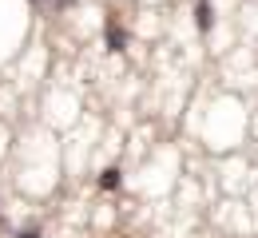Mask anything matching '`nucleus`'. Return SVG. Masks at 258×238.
<instances>
[{"instance_id": "7ed1b4c3", "label": "nucleus", "mask_w": 258, "mask_h": 238, "mask_svg": "<svg viewBox=\"0 0 258 238\" xmlns=\"http://www.w3.org/2000/svg\"><path fill=\"white\" fill-rule=\"evenodd\" d=\"M119 183H123V171L119 167H103V175L96 179L99 191H119Z\"/></svg>"}, {"instance_id": "423d86ee", "label": "nucleus", "mask_w": 258, "mask_h": 238, "mask_svg": "<svg viewBox=\"0 0 258 238\" xmlns=\"http://www.w3.org/2000/svg\"><path fill=\"white\" fill-rule=\"evenodd\" d=\"M32 4H48V0H32Z\"/></svg>"}, {"instance_id": "39448f33", "label": "nucleus", "mask_w": 258, "mask_h": 238, "mask_svg": "<svg viewBox=\"0 0 258 238\" xmlns=\"http://www.w3.org/2000/svg\"><path fill=\"white\" fill-rule=\"evenodd\" d=\"M48 8L52 12H68V8H76V0H48Z\"/></svg>"}, {"instance_id": "f257e3e1", "label": "nucleus", "mask_w": 258, "mask_h": 238, "mask_svg": "<svg viewBox=\"0 0 258 238\" xmlns=\"http://www.w3.org/2000/svg\"><path fill=\"white\" fill-rule=\"evenodd\" d=\"M127 28H123V24H119V20H115V16H111V20H107V24H103V44H107V52H123V48H127Z\"/></svg>"}, {"instance_id": "20e7f679", "label": "nucleus", "mask_w": 258, "mask_h": 238, "mask_svg": "<svg viewBox=\"0 0 258 238\" xmlns=\"http://www.w3.org/2000/svg\"><path fill=\"white\" fill-rule=\"evenodd\" d=\"M16 238H44V230H40V226H20V230H16Z\"/></svg>"}, {"instance_id": "f03ea898", "label": "nucleus", "mask_w": 258, "mask_h": 238, "mask_svg": "<svg viewBox=\"0 0 258 238\" xmlns=\"http://www.w3.org/2000/svg\"><path fill=\"white\" fill-rule=\"evenodd\" d=\"M195 28L203 36L215 28V4H211V0H195Z\"/></svg>"}]
</instances>
